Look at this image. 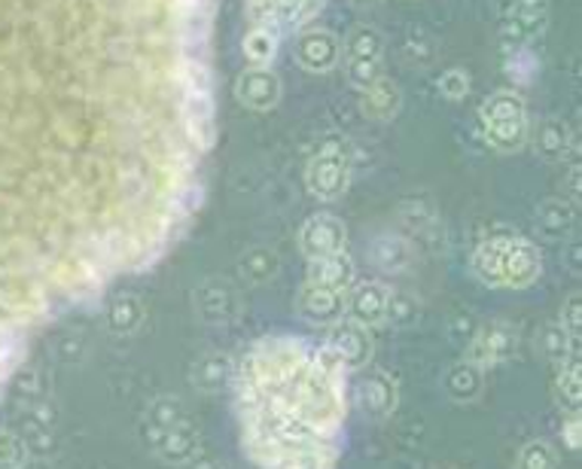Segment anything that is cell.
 Returning <instances> with one entry per match:
<instances>
[{"label": "cell", "instance_id": "25", "mask_svg": "<svg viewBox=\"0 0 582 469\" xmlns=\"http://www.w3.org/2000/svg\"><path fill=\"white\" fill-rule=\"evenodd\" d=\"M534 150L537 156L546 159V162H558L564 159L570 146V129L561 122V119H543L537 129H534Z\"/></svg>", "mask_w": 582, "mask_h": 469}, {"label": "cell", "instance_id": "39", "mask_svg": "<svg viewBox=\"0 0 582 469\" xmlns=\"http://www.w3.org/2000/svg\"><path fill=\"white\" fill-rule=\"evenodd\" d=\"M0 460H3V467H13L19 455H15V445L10 436H0Z\"/></svg>", "mask_w": 582, "mask_h": 469}, {"label": "cell", "instance_id": "20", "mask_svg": "<svg viewBox=\"0 0 582 469\" xmlns=\"http://www.w3.org/2000/svg\"><path fill=\"white\" fill-rule=\"evenodd\" d=\"M281 37H284V31L278 25H250V31L245 34V43H241L247 65L272 67V62L278 58V50H281Z\"/></svg>", "mask_w": 582, "mask_h": 469}, {"label": "cell", "instance_id": "4", "mask_svg": "<svg viewBox=\"0 0 582 469\" xmlns=\"http://www.w3.org/2000/svg\"><path fill=\"white\" fill-rule=\"evenodd\" d=\"M482 126L485 138L494 150L513 153L531 141V122H528V107L525 98L513 89H500L482 101Z\"/></svg>", "mask_w": 582, "mask_h": 469}, {"label": "cell", "instance_id": "30", "mask_svg": "<svg viewBox=\"0 0 582 469\" xmlns=\"http://www.w3.org/2000/svg\"><path fill=\"white\" fill-rule=\"evenodd\" d=\"M385 320L394 326H412L418 320V299L412 293H402V290H394L388 293V305H385Z\"/></svg>", "mask_w": 582, "mask_h": 469}, {"label": "cell", "instance_id": "7", "mask_svg": "<svg viewBox=\"0 0 582 469\" xmlns=\"http://www.w3.org/2000/svg\"><path fill=\"white\" fill-rule=\"evenodd\" d=\"M293 55L309 74H326L342 62V40L324 28H309L293 40Z\"/></svg>", "mask_w": 582, "mask_h": 469}, {"label": "cell", "instance_id": "34", "mask_svg": "<svg viewBox=\"0 0 582 469\" xmlns=\"http://www.w3.org/2000/svg\"><path fill=\"white\" fill-rule=\"evenodd\" d=\"M181 421L183 412L177 400H155V403L150 405V415H147V424H150V427H162V430L181 424Z\"/></svg>", "mask_w": 582, "mask_h": 469}, {"label": "cell", "instance_id": "29", "mask_svg": "<svg viewBox=\"0 0 582 469\" xmlns=\"http://www.w3.org/2000/svg\"><path fill=\"white\" fill-rule=\"evenodd\" d=\"M582 366H580V353L568 357L561 363V375H558V391L568 400L570 412H580V396H582Z\"/></svg>", "mask_w": 582, "mask_h": 469}, {"label": "cell", "instance_id": "41", "mask_svg": "<svg viewBox=\"0 0 582 469\" xmlns=\"http://www.w3.org/2000/svg\"><path fill=\"white\" fill-rule=\"evenodd\" d=\"M351 3H354V7H363V10H366V7H376L378 0H351Z\"/></svg>", "mask_w": 582, "mask_h": 469}, {"label": "cell", "instance_id": "15", "mask_svg": "<svg viewBox=\"0 0 582 469\" xmlns=\"http://www.w3.org/2000/svg\"><path fill=\"white\" fill-rule=\"evenodd\" d=\"M546 19H549V7H546V0H521L516 13L509 15V19H504V31H500V37H504L509 46L521 50V46H525V43H531L537 34H543Z\"/></svg>", "mask_w": 582, "mask_h": 469}, {"label": "cell", "instance_id": "32", "mask_svg": "<svg viewBox=\"0 0 582 469\" xmlns=\"http://www.w3.org/2000/svg\"><path fill=\"white\" fill-rule=\"evenodd\" d=\"M516 469H558L556 448L549 443H543V439L528 443L521 448V455H518Z\"/></svg>", "mask_w": 582, "mask_h": 469}, {"label": "cell", "instance_id": "18", "mask_svg": "<svg viewBox=\"0 0 582 469\" xmlns=\"http://www.w3.org/2000/svg\"><path fill=\"white\" fill-rule=\"evenodd\" d=\"M509 234H494L488 241H482L473 260H470V269L479 277L485 287H504V250Z\"/></svg>", "mask_w": 582, "mask_h": 469}, {"label": "cell", "instance_id": "16", "mask_svg": "<svg viewBox=\"0 0 582 469\" xmlns=\"http://www.w3.org/2000/svg\"><path fill=\"white\" fill-rule=\"evenodd\" d=\"M195 312L202 314V320L207 324H229L238 314V296L229 284L207 281L195 290Z\"/></svg>", "mask_w": 582, "mask_h": 469}, {"label": "cell", "instance_id": "27", "mask_svg": "<svg viewBox=\"0 0 582 469\" xmlns=\"http://www.w3.org/2000/svg\"><path fill=\"white\" fill-rule=\"evenodd\" d=\"M238 272H241L247 284H269L274 274H278V253L269 248L247 250L245 257H241Z\"/></svg>", "mask_w": 582, "mask_h": 469}, {"label": "cell", "instance_id": "5", "mask_svg": "<svg viewBox=\"0 0 582 469\" xmlns=\"http://www.w3.org/2000/svg\"><path fill=\"white\" fill-rule=\"evenodd\" d=\"M299 250L305 253L309 262L326 260V257H336L342 250H348L345 222L333 217V214H314L299 229Z\"/></svg>", "mask_w": 582, "mask_h": 469}, {"label": "cell", "instance_id": "24", "mask_svg": "<svg viewBox=\"0 0 582 469\" xmlns=\"http://www.w3.org/2000/svg\"><path fill=\"white\" fill-rule=\"evenodd\" d=\"M385 55V37L373 25H357L342 43L345 62H381Z\"/></svg>", "mask_w": 582, "mask_h": 469}, {"label": "cell", "instance_id": "19", "mask_svg": "<svg viewBox=\"0 0 582 469\" xmlns=\"http://www.w3.org/2000/svg\"><path fill=\"white\" fill-rule=\"evenodd\" d=\"M360 110L369 119H378V122H388L400 113L402 107V91L400 86L390 77H378L373 86L366 91H360Z\"/></svg>", "mask_w": 582, "mask_h": 469}, {"label": "cell", "instance_id": "11", "mask_svg": "<svg viewBox=\"0 0 582 469\" xmlns=\"http://www.w3.org/2000/svg\"><path fill=\"white\" fill-rule=\"evenodd\" d=\"M351 400H354V405H360V412L366 417H385L397 408V384L388 372L376 369V372L354 381Z\"/></svg>", "mask_w": 582, "mask_h": 469}, {"label": "cell", "instance_id": "10", "mask_svg": "<svg viewBox=\"0 0 582 469\" xmlns=\"http://www.w3.org/2000/svg\"><path fill=\"white\" fill-rule=\"evenodd\" d=\"M540 272H543L540 248L528 238L509 234L504 250V287H531L534 281L540 277Z\"/></svg>", "mask_w": 582, "mask_h": 469}, {"label": "cell", "instance_id": "37", "mask_svg": "<svg viewBox=\"0 0 582 469\" xmlns=\"http://www.w3.org/2000/svg\"><path fill=\"white\" fill-rule=\"evenodd\" d=\"M561 329L568 332L570 339H580L582 329V293H570L568 305L561 312Z\"/></svg>", "mask_w": 582, "mask_h": 469}, {"label": "cell", "instance_id": "21", "mask_svg": "<svg viewBox=\"0 0 582 469\" xmlns=\"http://www.w3.org/2000/svg\"><path fill=\"white\" fill-rule=\"evenodd\" d=\"M190 381H193L198 391L205 393H217L223 391L229 381H233V363H229V357H223V353H205V357H198L190 369Z\"/></svg>", "mask_w": 582, "mask_h": 469}, {"label": "cell", "instance_id": "2", "mask_svg": "<svg viewBox=\"0 0 582 469\" xmlns=\"http://www.w3.org/2000/svg\"><path fill=\"white\" fill-rule=\"evenodd\" d=\"M229 384L241 443L257 467H336L348 415V369L326 345L266 336L233 366Z\"/></svg>", "mask_w": 582, "mask_h": 469}, {"label": "cell", "instance_id": "38", "mask_svg": "<svg viewBox=\"0 0 582 469\" xmlns=\"http://www.w3.org/2000/svg\"><path fill=\"white\" fill-rule=\"evenodd\" d=\"M564 436H568L570 451H580V412H570L564 421Z\"/></svg>", "mask_w": 582, "mask_h": 469}, {"label": "cell", "instance_id": "8", "mask_svg": "<svg viewBox=\"0 0 582 469\" xmlns=\"http://www.w3.org/2000/svg\"><path fill=\"white\" fill-rule=\"evenodd\" d=\"M330 351L336 353L338 363L345 366L348 372H357L363 366L369 363L373 357V339H369V329L354 320H336L330 324V336L324 341Z\"/></svg>", "mask_w": 582, "mask_h": 469}, {"label": "cell", "instance_id": "13", "mask_svg": "<svg viewBox=\"0 0 582 469\" xmlns=\"http://www.w3.org/2000/svg\"><path fill=\"white\" fill-rule=\"evenodd\" d=\"M143 439H147L150 448L159 451V457H165L169 463H186L198 451V436H195V430L186 421L174 424V427H165V430L147 424L143 427Z\"/></svg>", "mask_w": 582, "mask_h": 469}, {"label": "cell", "instance_id": "22", "mask_svg": "<svg viewBox=\"0 0 582 469\" xmlns=\"http://www.w3.org/2000/svg\"><path fill=\"white\" fill-rule=\"evenodd\" d=\"M369 260L381 272H402L412 262V248H409V241L400 238V234H378L376 241L369 244Z\"/></svg>", "mask_w": 582, "mask_h": 469}, {"label": "cell", "instance_id": "31", "mask_svg": "<svg viewBox=\"0 0 582 469\" xmlns=\"http://www.w3.org/2000/svg\"><path fill=\"white\" fill-rule=\"evenodd\" d=\"M543 351L549 360L564 363L568 357L580 353V339H570L568 332L561 329V324H556V326H549V329L543 332Z\"/></svg>", "mask_w": 582, "mask_h": 469}, {"label": "cell", "instance_id": "36", "mask_svg": "<svg viewBox=\"0 0 582 469\" xmlns=\"http://www.w3.org/2000/svg\"><path fill=\"white\" fill-rule=\"evenodd\" d=\"M440 91L445 98H452V101H461L470 95V74L461 70V67H452V70H445L440 77Z\"/></svg>", "mask_w": 582, "mask_h": 469}, {"label": "cell", "instance_id": "23", "mask_svg": "<svg viewBox=\"0 0 582 469\" xmlns=\"http://www.w3.org/2000/svg\"><path fill=\"white\" fill-rule=\"evenodd\" d=\"M442 391L449 393L454 403H470L476 400L482 391V369L476 363H454L445 375H442Z\"/></svg>", "mask_w": 582, "mask_h": 469}, {"label": "cell", "instance_id": "35", "mask_svg": "<svg viewBox=\"0 0 582 469\" xmlns=\"http://www.w3.org/2000/svg\"><path fill=\"white\" fill-rule=\"evenodd\" d=\"M245 10H247V19H250V25H278L281 0H245Z\"/></svg>", "mask_w": 582, "mask_h": 469}, {"label": "cell", "instance_id": "14", "mask_svg": "<svg viewBox=\"0 0 582 469\" xmlns=\"http://www.w3.org/2000/svg\"><path fill=\"white\" fill-rule=\"evenodd\" d=\"M390 290L378 281H366V284H351L348 296H345V314L348 320L360 326L385 324V305H388Z\"/></svg>", "mask_w": 582, "mask_h": 469}, {"label": "cell", "instance_id": "1", "mask_svg": "<svg viewBox=\"0 0 582 469\" xmlns=\"http://www.w3.org/2000/svg\"><path fill=\"white\" fill-rule=\"evenodd\" d=\"M214 0H0V388L205 196Z\"/></svg>", "mask_w": 582, "mask_h": 469}, {"label": "cell", "instance_id": "12", "mask_svg": "<svg viewBox=\"0 0 582 469\" xmlns=\"http://www.w3.org/2000/svg\"><path fill=\"white\" fill-rule=\"evenodd\" d=\"M297 312L302 320H309L314 326L336 324L338 317L345 314V293L330 287H317V284H302L297 296Z\"/></svg>", "mask_w": 582, "mask_h": 469}, {"label": "cell", "instance_id": "9", "mask_svg": "<svg viewBox=\"0 0 582 469\" xmlns=\"http://www.w3.org/2000/svg\"><path fill=\"white\" fill-rule=\"evenodd\" d=\"M518 348V336L513 326L506 324H488L473 332L470 339V348H466V360L476 363L479 369H488V366H497L509 360Z\"/></svg>", "mask_w": 582, "mask_h": 469}, {"label": "cell", "instance_id": "28", "mask_svg": "<svg viewBox=\"0 0 582 469\" xmlns=\"http://www.w3.org/2000/svg\"><path fill=\"white\" fill-rule=\"evenodd\" d=\"M573 226V208L564 205V201H546L537 210V229L546 234V238H564Z\"/></svg>", "mask_w": 582, "mask_h": 469}, {"label": "cell", "instance_id": "33", "mask_svg": "<svg viewBox=\"0 0 582 469\" xmlns=\"http://www.w3.org/2000/svg\"><path fill=\"white\" fill-rule=\"evenodd\" d=\"M381 77V62H345V79L357 91H366Z\"/></svg>", "mask_w": 582, "mask_h": 469}, {"label": "cell", "instance_id": "17", "mask_svg": "<svg viewBox=\"0 0 582 469\" xmlns=\"http://www.w3.org/2000/svg\"><path fill=\"white\" fill-rule=\"evenodd\" d=\"M354 277H357V269H354L348 250H342L336 257H326V260L309 262V284H317V287L348 293Z\"/></svg>", "mask_w": 582, "mask_h": 469}, {"label": "cell", "instance_id": "26", "mask_svg": "<svg viewBox=\"0 0 582 469\" xmlns=\"http://www.w3.org/2000/svg\"><path fill=\"white\" fill-rule=\"evenodd\" d=\"M143 324V302L131 293H122L117 299L107 305V326L110 332H119V336H129L138 326Z\"/></svg>", "mask_w": 582, "mask_h": 469}, {"label": "cell", "instance_id": "6", "mask_svg": "<svg viewBox=\"0 0 582 469\" xmlns=\"http://www.w3.org/2000/svg\"><path fill=\"white\" fill-rule=\"evenodd\" d=\"M235 98L254 113H269L281 101V77L272 67H245L235 79Z\"/></svg>", "mask_w": 582, "mask_h": 469}, {"label": "cell", "instance_id": "40", "mask_svg": "<svg viewBox=\"0 0 582 469\" xmlns=\"http://www.w3.org/2000/svg\"><path fill=\"white\" fill-rule=\"evenodd\" d=\"M518 3H521V0H494V7H497V13L504 15V19H509V15L516 13Z\"/></svg>", "mask_w": 582, "mask_h": 469}, {"label": "cell", "instance_id": "3", "mask_svg": "<svg viewBox=\"0 0 582 469\" xmlns=\"http://www.w3.org/2000/svg\"><path fill=\"white\" fill-rule=\"evenodd\" d=\"M351 165H354V146L345 134H324L321 144L314 146V156L305 168V186L321 201H336L345 196L351 183Z\"/></svg>", "mask_w": 582, "mask_h": 469}]
</instances>
